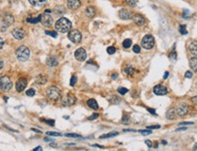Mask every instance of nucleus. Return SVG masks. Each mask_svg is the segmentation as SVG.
Instances as JSON below:
<instances>
[{
  "instance_id": "nucleus-1",
  "label": "nucleus",
  "mask_w": 197,
  "mask_h": 151,
  "mask_svg": "<svg viewBox=\"0 0 197 151\" xmlns=\"http://www.w3.org/2000/svg\"><path fill=\"white\" fill-rule=\"evenodd\" d=\"M56 30L59 33L62 34H66L68 33L71 28H72V23L66 17H62L60 19H58L55 25Z\"/></svg>"
},
{
  "instance_id": "nucleus-2",
  "label": "nucleus",
  "mask_w": 197,
  "mask_h": 151,
  "mask_svg": "<svg viewBox=\"0 0 197 151\" xmlns=\"http://www.w3.org/2000/svg\"><path fill=\"white\" fill-rule=\"evenodd\" d=\"M16 55H17V58L20 62H26L30 56V50L27 46L21 45L17 49Z\"/></svg>"
},
{
  "instance_id": "nucleus-3",
  "label": "nucleus",
  "mask_w": 197,
  "mask_h": 151,
  "mask_svg": "<svg viewBox=\"0 0 197 151\" xmlns=\"http://www.w3.org/2000/svg\"><path fill=\"white\" fill-rule=\"evenodd\" d=\"M13 83L8 76H2L0 78V89L3 91H8L12 89Z\"/></svg>"
},
{
  "instance_id": "nucleus-4",
  "label": "nucleus",
  "mask_w": 197,
  "mask_h": 151,
  "mask_svg": "<svg viewBox=\"0 0 197 151\" xmlns=\"http://www.w3.org/2000/svg\"><path fill=\"white\" fill-rule=\"evenodd\" d=\"M154 46V38L151 35H146L142 39V47L146 50L152 49Z\"/></svg>"
},
{
  "instance_id": "nucleus-5",
  "label": "nucleus",
  "mask_w": 197,
  "mask_h": 151,
  "mask_svg": "<svg viewBox=\"0 0 197 151\" xmlns=\"http://www.w3.org/2000/svg\"><path fill=\"white\" fill-rule=\"evenodd\" d=\"M47 97L50 99V100H57L60 98L61 96V93H60V90L55 86H51L49 87L47 90Z\"/></svg>"
},
{
  "instance_id": "nucleus-6",
  "label": "nucleus",
  "mask_w": 197,
  "mask_h": 151,
  "mask_svg": "<svg viewBox=\"0 0 197 151\" xmlns=\"http://www.w3.org/2000/svg\"><path fill=\"white\" fill-rule=\"evenodd\" d=\"M68 39L74 44H79L82 40V35L78 30H70L68 32Z\"/></svg>"
},
{
  "instance_id": "nucleus-7",
  "label": "nucleus",
  "mask_w": 197,
  "mask_h": 151,
  "mask_svg": "<svg viewBox=\"0 0 197 151\" xmlns=\"http://www.w3.org/2000/svg\"><path fill=\"white\" fill-rule=\"evenodd\" d=\"M189 111V107L187 104L185 103H181L179 104L176 109H175V112H176V115L180 116V117H183L185 116Z\"/></svg>"
},
{
  "instance_id": "nucleus-8",
  "label": "nucleus",
  "mask_w": 197,
  "mask_h": 151,
  "mask_svg": "<svg viewBox=\"0 0 197 151\" xmlns=\"http://www.w3.org/2000/svg\"><path fill=\"white\" fill-rule=\"evenodd\" d=\"M40 22L42 23V25L44 26H51L53 24V18L50 15L48 14H43L41 15V18H40Z\"/></svg>"
},
{
  "instance_id": "nucleus-9",
  "label": "nucleus",
  "mask_w": 197,
  "mask_h": 151,
  "mask_svg": "<svg viewBox=\"0 0 197 151\" xmlns=\"http://www.w3.org/2000/svg\"><path fill=\"white\" fill-rule=\"evenodd\" d=\"M75 57L78 62H84L86 59V52L84 48H79L75 52Z\"/></svg>"
},
{
  "instance_id": "nucleus-10",
  "label": "nucleus",
  "mask_w": 197,
  "mask_h": 151,
  "mask_svg": "<svg viewBox=\"0 0 197 151\" xmlns=\"http://www.w3.org/2000/svg\"><path fill=\"white\" fill-rule=\"evenodd\" d=\"M153 92H154V94H156V95L163 96V95L167 94V92H168V89H167L165 86L159 84V85H156V86L153 87Z\"/></svg>"
},
{
  "instance_id": "nucleus-11",
  "label": "nucleus",
  "mask_w": 197,
  "mask_h": 151,
  "mask_svg": "<svg viewBox=\"0 0 197 151\" xmlns=\"http://www.w3.org/2000/svg\"><path fill=\"white\" fill-rule=\"evenodd\" d=\"M76 102V98L73 94H67L62 99V103L65 106H71Z\"/></svg>"
},
{
  "instance_id": "nucleus-12",
  "label": "nucleus",
  "mask_w": 197,
  "mask_h": 151,
  "mask_svg": "<svg viewBox=\"0 0 197 151\" xmlns=\"http://www.w3.org/2000/svg\"><path fill=\"white\" fill-rule=\"evenodd\" d=\"M12 35L18 40H22L25 37V31L20 27H17V28L13 29Z\"/></svg>"
},
{
  "instance_id": "nucleus-13",
  "label": "nucleus",
  "mask_w": 197,
  "mask_h": 151,
  "mask_svg": "<svg viewBox=\"0 0 197 151\" xmlns=\"http://www.w3.org/2000/svg\"><path fill=\"white\" fill-rule=\"evenodd\" d=\"M27 85V80L24 79V78H21V79H19V80L17 82V83H16V89H17V91H18V92H22V91L26 89Z\"/></svg>"
},
{
  "instance_id": "nucleus-14",
  "label": "nucleus",
  "mask_w": 197,
  "mask_h": 151,
  "mask_svg": "<svg viewBox=\"0 0 197 151\" xmlns=\"http://www.w3.org/2000/svg\"><path fill=\"white\" fill-rule=\"evenodd\" d=\"M133 20H134V24H136L138 26H143L145 24L144 17L140 14H135L134 16H133Z\"/></svg>"
},
{
  "instance_id": "nucleus-15",
  "label": "nucleus",
  "mask_w": 197,
  "mask_h": 151,
  "mask_svg": "<svg viewBox=\"0 0 197 151\" xmlns=\"http://www.w3.org/2000/svg\"><path fill=\"white\" fill-rule=\"evenodd\" d=\"M187 46H188L187 48H188L189 52L192 54H193L194 56H196V54H197V42L195 40L194 41H191V42L188 43Z\"/></svg>"
},
{
  "instance_id": "nucleus-16",
  "label": "nucleus",
  "mask_w": 197,
  "mask_h": 151,
  "mask_svg": "<svg viewBox=\"0 0 197 151\" xmlns=\"http://www.w3.org/2000/svg\"><path fill=\"white\" fill-rule=\"evenodd\" d=\"M67 6H68V8L70 9L76 10L81 6V2H80V0H68V1H67Z\"/></svg>"
},
{
  "instance_id": "nucleus-17",
  "label": "nucleus",
  "mask_w": 197,
  "mask_h": 151,
  "mask_svg": "<svg viewBox=\"0 0 197 151\" xmlns=\"http://www.w3.org/2000/svg\"><path fill=\"white\" fill-rule=\"evenodd\" d=\"M119 17L120 18H122L123 20H128L131 18V13L129 10H126V9H122L120 10L119 12Z\"/></svg>"
},
{
  "instance_id": "nucleus-18",
  "label": "nucleus",
  "mask_w": 197,
  "mask_h": 151,
  "mask_svg": "<svg viewBox=\"0 0 197 151\" xmlns=\"http://www.w3.org/2000/svg\"><path fill=\"white\" fill-rule=\"evenodd\" d=\"M47 64L50 67H55L58 64V61L56 57H53V56H50L47 58Z\"/></svg>"
},
{
  "instance_id": "nucleus-19",
  "label": "nucleus",
  "mask_w": 197,
  "mask_h": 151,
  "mask_svg": "<svg viewBox=\"0 0 197 151\" xmlns=\"http://www.w3.org/2000/svg\"><path fill=\"white\" fill-rule=\"evenodd\" d=\"M87 105L89 108L93 109H98L99 106H98V103L96 102V100L95 99H90L87 100Z\"/></svg>"
},
{
  "instance_id": "nucleus-20",
  "label": "nucleus",
  "mask_w": 197,
  "mask_h": 151,
  "mask_svg": "<svg viewBox=\"0 0 197 151\" xmlns=\"http://www.w3.org/2000/svg\"><path fill=\"white\" fill-rule=\"evenodd\" d=\"M3 22L7 25V26H10L14 23V17L11 15H6L3 18Z\"/></svg>"
},
{
  "instance_id": "nucleus-21",
  "label": "nucleus",
  "mask_w": 197,
  "mask_h": 151,
  "mask_svg": "<svg viewBox=\"0 0 197 151\" xmlns=\"http://www.w3.org/2000/svg\"><path fill=\"white\" fill-rule=\"evenodd\" d=\"M28 1L34 7H41L47 2V0H28Z\"/></svg>"
},
{
  "instance_id": "nucleus-22",
  "label": "nucleus",
  "mask_w": 197,
  "mask_h": 151,
  "mask_svg": "<svg viewBox=\"0 0 197 151\" xmlns=\"http://www.w3.org/2000/svg\"><path fill=\"white\" fill-rule=\"evenodd\" d=\"M86 16H87L89 18L94 17L95 15V8H93V7H88V8L86 9Z\"/></svg>"
},
{
  "instance_id": "nucleus-23",
  "label": "nucleus",
  "mask_w": 197,
  "mask_h": 151,
  "mask_svg": "<svg viewBox=\"0 0 197 151\" xmlns=\"http://www.w3.org/2000/svg\"><path fill=\"white\" fill-rule=\"evenodd\" d=\"M189 65H190V67H191L193 71L196 72V70H197V58H196V56L192 57V58L190 59V61H189Z\"/></svg>"
},
{
  "instance_id": "nucleus-24",
  "label": "nucleus",
  "mask_w": 197,
  "mask_h": 151,
  "mask_svg": "<svg viewBox=\"0 0 197 151\" xmlns=\"http://www.w3.org/2000/svg\"><path fill=\"white\" fill-rule=\"evenodd\" d=\"M166 118L168 119H174L176 118V112H175V109H171L166 112Z\"/></svg>"
},
{
  "instance_id": "nucleus-25",
  "label": "nucleus",
  "mask_w": 197,
  "mask_h": 151,
  "mask_svg": "<svg viewBox=\"0 0 197 151\" xmlns=\"http://www.w3.org/2000/svg\"><path fill=\"white\" fill-rule=\"evenodd\" d=\"M36 82L37 84H45L47 82V78L45 75H38L36 79Z\"/></svg>"
},
{
  "instance_id": "nucleus-26",
  "label": "nucleus",
  "mask_w": 197,
  "mask_h": 151,
  "mask_svg": "<svg viewBox=\"0 0 197 151\" xmlns=\"http://www.w3.org/2000/svg\"><path fill=\"white\" fill-rule=\"evenodd\" d=\"M134 68L133 67V66H131V65H127L126 67H125V69H124V72L127 74V75H134Z\"/></svg>"
},
{
  "instance_id": "nucleus-27",
  "label": "nucleus",
  "mask_w": 197,
  "mask_h": 151,
  "mask_svg": "<svg viewBox=\"0 0 197 151\" xmlns=\"http://www.w3.org/2000/svg\"><path fill=\"white\" fill-rule=\"evenodd\" d=\"M40 18H41V15L40 16H38L37 17H35V18H31V17H29V18H27V22L28 23H32V24H37V23H38V22H40Z\"/></svg>"
},
{
  "instance_id": "nucleus-28",
  "label": "nucleus",
  "mask_w": 197,
  "mask_h": 151,
  "mask_svg": "<svg viewBox=\"0 0 197 151\" xmlns=\"http://www.w3.org/2000/svg\"><path fill=\"white\" fill-rule=\"evenodd\" d=\"M131 45H132V41L130 39H125L123 42V47L125 49H128L129 47H131Z\"/></svg>"
},
{
  "instance_id": "nucleus-29",
  "label": "nucleus",
  "mask_w": 197,
  "mask_h": 151,
  "mask_svg": "<svg viewBox=\"0 0 197 151\" xmlns=\"http://www.w3.org/2000/svg\"><path fill=\"white\" fill-rule=\"evenodd\" d=\"M118 133L117 132H111V133H108V134H105V135H103L100 137V138H108V137H115L117 136Z\"/></svg>"
},
{
  "instance_id": "nucleus-30",
  "label": "nucleus",
  "mask_w": 197,
  "mask_h": 151,
  "mask_svg": "<svg viewBox=\"0 0 197 151\" xmlns=\"http://www.w3.org/2000/svg\"><path fill=\"white\" fill-rule=\"evenodd\" d=\"M122 123L124 124V125H127V124L130 123V117H129V115H125L124 114L123 116V118H122Z\"/></svg>"
},
{
  "instance_id": "nucleus-31",
  "label": "nucleus",
  "mask_w": 197,
  "mask_h": 151,
  "mask_svg": "<svg viewBox=\"0 0 197 151\" xmlns=\"http://www.w3.org/2000/svg\"><path fill=\"white\" fill-rule=\"evenodd\" d=\"M179 32L181 33V35H186V34H187L186 26H185V25H181V26H179Z\"/></svg>"
},
{
  "instance_id": "nucleus-32",
  "label": "nucleus",
  "mask_w": 197,
  "mask_h": 151,
  "mask_svg": "<svg viewBox=\"0 0 197 151\" xmlns=\"http://www.w3.org/2000/svg\"><path fill=\"white\" fill-rule=\"evenodd\" d=\"M126 1V3L130 6V7H132V8H134V7H136L137 6V0H125Z\"/></svg>"
},
{
  "instance_id": "nucleus-33",
  "label": "nucleus",
  "mask_w": 197,
  "mask_h": 151,
  "mask_svg": "<svg viewBox=\"0 0 197 151\" xmlns=\"http://www.w3.org/2000/svg\"><path fill=\"white\" fill-rule=\"evenodd\" d=\"M117 91H118L121 95H124V94H126L129 91H128V89H126V88H123V87H121V88H118Z\"/></svg>"
},
{
  "instance_id": "nucleus-34",
  "label": "nucleus",
  "mask_w": 197,
  "mask_h": 151,
  "mask_svg": "<svg viewBox=\"0 0 197 151\" xmlns=\"http://www.w3.org/2000/svg\"><path fill=\"white\" fill-rule=\"evenodd\" d=\"M170 58L172 59V60H173V61H175L176 60V52H175V45L173 46V52L170 54Z\"/></svg>"
},
{
  "instance_id": "nucleus-35",
  "label": "nucleus",
  "mask_w": 197,
  "mask_h": 151,
  "mask_svg": "<svg viewBox=\"0 0 197 151\" xmlns=\"http://www.w3.org/2000/svg\"><path fill=\"white\" fill-rule=\"evenodd\" d=\"M76 82H77V77L76 75H73L71 77V80H70V85L71 86H75Z\"/></svg>"
},
{
  "instance_id": "nucleus-36",
  "label": "nucleus",
  "mask_w": 197,
  "mask_h": 151,
  "mask_svg": "<svg viewBox=\"0 0 197 151\" xmlns=\"http://www.w3.org/2000/svg\"><path fill=\"white\" fill-rule=\"evenodd\" d=\"M36 94V91L34 89H29L28 91H27V95L29 97H33Z\"/></svg>"
},
{
  "instance_id": "nucleus-37",
  "label": "nucleus",
  "mask_w": 197,
  "mask_h": 151,
  "mask_svg": "<svg viewBox=\"0 0 197 151\" xmlns=\"http://www.w3.org/2000/svg\"><path fill=\"white\" fill-rule=\"evenodd\" d=\"M66 137H82L80 135H78V134H75V133H67V134H66L65 135Z\"/></svg>"
},
{
  "instance_id": "nucleus-38",
  "label": "nucleus",
  "mask_w": 197,
  "mask_h": 151,
  "mask_svg": "<svg viewBox=\"0 0 197 151\" xmlns=\"http://www.w3.org/2000/svg\"><path fill=\"white\" fill-rule=\"evenodd\" d=\"M107 53H108V54H114L115 53V48L114 47V46H109L108 48H107Z\"/></svg>"
},
{
  "instance_id": "nucleus-39",
  "label": "nucleus",
  "mask_w": 197,
  "mask_h": 151,
  "mask_svg": "<svg viewBox=\"0 0 197 151\" xmlns=\"http://www.w3.org/2000/svg\"><path fill=\"white\" fill-rule=\"evenodd\" d=\"M46 34H47V35H50V36L54 37V38H57V34L56 32H53V31H46Z\"/></svg>"
},
{
  "instance_id": "nucleus-40",
  "label": "nucleus",
  "mask_w": 197,
  "mask_h": 151,
  "mask_svg": "<svg viewBox=\"0 0 197 151\" xmlns=\"http://www.w3.org/2000/svg\"><path fill=\"white\" fill-rule=\"evenodd\" d=\"M47 134L48 136H54V137H61V136H62L61 133H58V132H51V131L47 132Z\"/></svg>"
},
{
  "instance_id": "nucleus-41",
  "label": "nucleus",
  "mask_w": 197,
  "mask_h": 151,
  "mask_svg": "<svg viewBox=\"0 0 197 151\" xmlns=\"http://www.w3.org/2000/svg\"><path fill=\"white\" fill-rule=\"evenodd\" d=\"M140 132L144 135V136H147V135H150L152 134V130L151 129H146V130H140Z\"/></svg>"
},
{
  "instance_id": "nucleus-42",
  "label": "nucleus",
  "mask_w": 197,
  "mask_h": 151,
  "mask_svg": "<svg viewBox=\"0 0 197 151\" xmlns=\"http://www.w3.org/2000/svg\"><path fill=\"white\" fill-rule=\"evenodd\" d=\"M133 50H134V52L135 54H139L140 51H141V48H140L139 45H134V48H133Z\"/></svg>"
},
{
  "instance_id": "nucleus-43",
  "label": "nucleus",
  "mask_w": 197,
  "mask_h": 151,
  "mask_svg": "<svg viewBox=\"0 0 197 151\" xmlns=\"http://www.w3.org/2000/svg\"><path fill=\"white\" fill-rule=\"evenodd\" d=\"M98 116H99V115H98V113H94L92 116H90V117L88 118V119H89V120H94V119H97V118H98Z\"/></svg>"
},
{
  "instance_id": "nucleus-44",
  "label": "nucleus",
  "mask_w": 197,
  "mask_h": 151,
  "mask_svg": "<svg viewBox=\"0 0 197 151\" xmlns=\"http://www.w3.org/2000/svg\"><path fill=\"white\" fill-rule=\"evenodd\" d=\"M161 126L160 125H153V126H148L147 129H154V128H160Z\"/></svg>"
},
{
  "instance_id": "nucleus-45",
  "label": "nucleus",
  "mask_w": 197,
  "mask_h": 151,
  "mask_svg": "<svg viewBox=\"0 0 197 151\" xmlns=\"http://www.w3.org/2000/svg\"><path fill=\"white\" fill-rule=\"evenodd\" d=\"M185 77L188 78V79H191V78H192V73L190 71H187V72H185Z\"/></svg>"
},
{
  "instance_id": "nucleus-46",
  "label": "nucleus",
  "mask_w": 197,
  "mask_h": 151,
  "mask_svg": "<svg viewBox=\"0 0 197 151\" xmlns=\"http://www.w3.org/2000/svg\"><path fill=\"white\" fill-rule=\"evenodd\" d=\"M3 46H4V40H3V38L0 37V50L3 48Z\"/></svg>"
},
{
  "instance_id": "nucleus-47",
  "label": "nucleus",
  "mask_w": 197,
  "mask_h": 151,
  "mask_svg": "<svg viewBox=\"0 0 197 151\" xmlns=\"http://www.w3.org/2000/svg\"><path fill=\"white\" fill-rule=\"evenodd\" d=\"M147 110H148L150 113L153 114V115H155V114H156V113H155V110H154L153 109H150V108H148V109H147Z\"/></svg>"
},
{
  "instance_id": "nucleus-48",
  "label": "nucleus",
  "mask_w": 197,
  "mask_h": 151,
  "mask_svg": "<svg viewBox=\"0 0 197 151\" xmlns=\"http://www.w3.org/2000/svg\"><path fill=\"white\" fill-rule=\"evenodd\" d=\"M45 122H47V123H48V124H50L51 126H53L54 124H55V120H45Z\"/></svg>"
},
{
  "instance_id": "nucleus-49",
  "label": "nucleus",
  "mask_w": 197,
  "mask_h": 151,
  "mask_svg": "<svg viewBox=\"0 0 197 151\" xmlns=\"http://www.w3.org/2000/svg\"><path fill=\"white\" fill-rule=\"evenodd\" d=\"M145 144H146L149 147L152 146V142H151V140H145Z\"/></svg>"
},
{
  "instance_id": "nucleus-50",
  "label": "nucleus",
  "mask_w": 197,
  "mask_h": 151,
  "mask_svg": "<svg viewBox=\"0 0 197 151\" xmlns=\"http://www.w3.org/2000/svg\"><path fill=\"white\" fill-rule=\"evenodd\" d=\"M192 122H181L180 125H192Z\"/></svg>"
},
{
  "instance_id": "nucleus-51",
  "label": "nucleus",
  "mask_w": 197,
  "mask_h": 151,
  "mask_svg": "<svg viewBox=\"0 0 197 151\" xmlns=\"http://www.w3.org/2000/svg\"><path fill=\"white\" fill-rule=\"evenodd\" d=\"M186 129H187V128L183 127V128H177L176 131H182V130H186Z\"/></svg>"
},
{
  "instance_id": "nucleus-52",
  "label": "nucleus",
  "mask_w": 197,
  "mask_h": 151,
  "mask_svg": "<svg viewBox=\"0 0 197 151\" xmlns=\"http://www.w3.org/2000/svg\"><path fill=\"white\" fill-rule=\"evenodd\" d=\"M3 66H4V63H3V61L1 59H0V70L3 68Z\"/></svg>"
},
{
  "instance_id": "nucleus-53",
  "label": "nucleus",
  "mask_w": 197,
  "mask_h": 151,
  "mask_svg": "<svg viewBox=\"0 0 197 151\" xmlns=\"http://www.w3.org/2000/svg\"><path fill=\"white\" fill-rule=\"evenodd\" d=\"M168 75H169V72H165V73H164V76H163V79H167Z\"/></svg>"
},
{
  "instance_id": "nucleus-54",
  "label": "nucleus",
  "mask_w": 197,
  "mask_h": 151,
  "mask_svg": "<svg viewBox=\"0 0 197 151\" xmlns=\"http://www.w3.org/2000/svg\"><path fill=\"white\" fill-rule=\"evenodd\" d=\"M37 150H42V147L41 146H37V147L34 148V151H37Z\"/></svg>"
},
{
  "instance_id": "nucleus-55",
  "label": "nucleus",
  "mask_w": 197,
  "mask_h": 151,
  "mask_svg": "<svg viewBox=\"0 0 197 151\" xmlns=\"http://www.w3.org/2000/svg\"><path fill=\"white\" fill-rule=\"evenodd\" d=\"M93 146H98V147H100V148H104V146H100V145H97V144H95V145H93Z\"/></svg>"
},
{
  "instance_id": "nucleus-56",
  "label": "nucleus",
  "mask_w": 197,
  "mask_h": 151,
  "mask_svg": "<svg viewBox=\"0 0 197 151\" xmlns=\"http://www.w3.org/2000/svg\"><path fill=\"white\" fill-rule=\"evenodd\" d=\"M117 76H118V75H117V74L115 73V74H114V75H112V78H113V79L115 80V79H116V78H117Z\"/></svg>"
},
{
  "instance_id": "nucleus-57",
  "label": "nucleus",
  "mask_w": 197,
  "mask_h": 151,
  "mask_svg": "<svg viewBox=\"0 0 197 151\" xmlns=\"http://www.w3.org/2000/svg\"><path fill=\"white\" fill-rule=\"evenodd\" d=\"M32 130H33V131H36V132H38V133H41L40 130H37V129H35V128H32Z\"/></svg>"
},
{
  "instance_id": "nucleus-58",
  "label": "nucleus",
  "mask_w": 197,
  "mask_h": 151,
  "mask_svg": "<svg viewBox=\"0 0 197 151\" xmlns=\"http://www.w3.org/2000/svg\"><path fill=\"white\" fill-rule=\"evenodd\" d=\"M46 13H47V14H49V13H51V10H49V9H47V10H46Z\"/></svg>"
},
{
  "instance_id": "nucleus-59",
  "label": "nucleus",
  "mask_w": 197,
  "mask_h": 151,
  "mask_svg": "<svg viewBox=\"0 0 197 151\" xmlns=\"http://www.w3.org/2000/svg\"><path fill=\"white\" fill-rule=\"evenodd\" d=\"M196 147H197V146H196V144H195V145H194V146H193V150H194V151H196V149H197Z\"/></svg>"
},
{
  "instance_id": "nucleus-60",
  "label": "nucleus",
  "mask_w": 197,
  "mask_h": 151,
  "mask_svg": "<svg viewBox=\"0 0 197 151\" xmlns=\"http://www.w3.org/2000/svg\"><path fill=\"white\" fill-rule=\"evenodd\" d=\"M163 144H166V142H165V140H163V142H162Z\"/></svg>"
}]
</instances>
